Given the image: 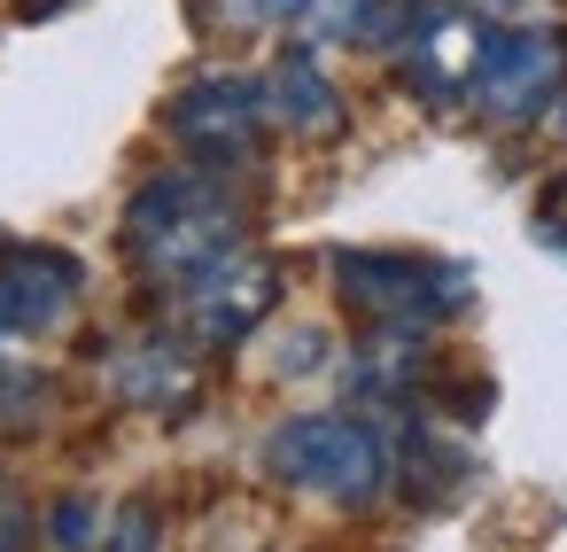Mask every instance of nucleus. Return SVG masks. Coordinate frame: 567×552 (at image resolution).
<instances>
[{
    "instance_id": "f257e3e1",
    "label": "nucleus",
    "mask_w": 567,
    "mask_h": 552,
    "mask_svg": "<svg viewBox=\"0 0 567 552\" xmlns=\"http://www.w3.org/2000/svg\"><path fill=\"white\" fill-rule=\"evenodd\" d=\"M234 234H241V211H234V195H226L210 172H172V180H156V187L133 203V218H125L133 257H141L148 273H164V280H195L203 265L234 257Z\"/></svg>"
},
{
    "instance_id": "f03ea898",
    "label": "nucleus",
    "mask_w": 567,
    "mask_h": 552,
    "mask_svg": "<svg viewBox=\"0 0 567 552\" xmlns=\"http://www.w3.org/2000/svg\"><path fill=\"white\" fill-rule=\"evenodd\" d=\"M265 467L311 498H334V505H365L381 498V474H389V451L365 420L350 412H296L288 428H272L265 443Z\"/></svg>"
},
{
    "instance_id": "7ed1b4c3",
    "label": "nucleus",
    "mask_w": 567,
    "mask_h": 552,
    "mask_svg": "<svg viewBox=\"0 0 567 552\" xmlns=\"http://www.w3.org/2000/svg\"><path fill=\"white\" fill-rule=\"evenodd\" d=\"M342 296L412 335V327H435L443 311L466 304V273L427 265V257H342Z\"/></svg>"
},
{
    "instance_id": "20e7f679",
    "label": "nucleus",
    "mask_w": 567,
    "mask_h": 552,
    "mask_svg": "<svg viewBox=\"0 0 567 552\" xmlns=\"http://www.w3.org/2000/svg\"><path fill=\"white\" fill-rule=\"evenodd\" d=\"M559 63H567V48L551 40V32H489V48H482V71H474V110H489V117H528V110H544L551 102V86H559Z\"/></svg>"
},
{
    "instance_id": "39448f33",
    "label": "nucleus",
    "mask_w": 567,
    "mask_h": 552,
    "mask_svg": "<svg viewBox=\"0 0 567 552\" xmlns=\"http://www.w3.org/2000/svg\"><path fill=\"white\" fill-rule=\"evenodd\" d=\"M482 48H489V32L466 9H420L412 32H404V79L427 102H466L474 71H482Z\"/></svg>"
},
{
    "instance_id": "423d86ee",
    "label": "nucleus",
    "mask_w": 567,
    "mask_h": 552,
    "mask_svg": "<svg viewBox=\"0 0 567 552\" xmlns=\"http://www.w3.org/2000/svg\"><path fill=\"white\" fill-rule=\"evenodd\" d=\"M272 296H280V273L265 257H218L187 280V319L203 343H241L272 311Z\"/></svg>"
},
{
    "instance_id": "0eeeda50",
    "label": "nucleus",
    "mask_w": 567,
    "mask_h": 552,
    "mask_svg": "<svg viewBox=\"0 0 567 552\" xmlns=\"http://www.w3.org/2000/svg\"><path fill=\"white\" fill-rule=\"evenodd\" d=\"M79 304V265L63 249H9L0 265V335H55Z\"/></svg>"
},
{
    "instance_id": "6e6552de",
    "label": "nucleus",
    "mask_w": 567,
    "mask_h": 552,
    "mask_svg": "<svg viewBox=\"0 0 567 552\" xmlns=\"http://www.w3.org/2000/svg\"><path fill=\"white\" fill-rule=\"evenodd\" d=\"M172 133H179V149L203 156L210 172H218V164H241V156L257 149V86H241V79H203V86L172 110Z\"/></svg>"
},
{
    "instance_id": "1a4fd4ad",
    "label": "nucleus",
    "mask_w": 567,
    "mask_h": 552,
    "mask_svg": "<svg viewBox=\"0 0 567 552\" xmlns=\"http://www.w3.org/2000/svg\"><path fill=\"white\" fill-rule=\"evenodd\" d=\"M272 110H280L296 133H334V125H342L334 86L319 79V63H311V55H288V63L272 71Z\"/></svg>"
},
{
    "instance_id": "9d476101",
    "label": "nucleus",
    "mask_w": 567,
    "mask_h": 552,
    "mask_svg": "<svg viewBox=\"0 0 567 552\" xmlns=\"http://www.w3.org/2000/svg\"><path fill=\"white\" fill-rule=\"evenodd\" d=\"M117 389H125L133 405L172 412V405H187V397H195V366H187L172 343H148V374H141V366H117Z\"/></svg>"
},
{
    "instance_id": "9b49d317",
    "label": "nucleus",
    "mask_w": 567,
    "mask_h": 552,
    "mask_svg": "<svg viewBox=\"0 0 567 552\" xmlns=\"http://www.w3.org/2000/svg\"><path fill=\"white\" fill-rule=\"evenodd\" d=\"M102 552H156V529H148V513H141V505H125Z\"/></svg>"
},
{
    "instance_id": "f8f14e48",
    "label": "nucleus",
    "mask_w": 567,
    "mask_h": 552,
    "mask_svg": "<svg viewBox=\"0 0 567 552\" xmlns=\"http://www.w3.org/2000/svg\"><path fill=\"white\" fill-rule=\"evenodd\" d=\"M319 0H241V17H257V24H288V17H311Z\"/></svg>"
},
{
    "instance_id": "ddd939ff",
    "label": "nucleus",
    "mask_w": 567,
    "mask_h": 552,
    "mask_svg": "<svg viewBox=\"0 0 567 552\" xmlns=\"http://www.w3.org/2000/svg\"><path fill=\"white\" fill-rule=\"evenodd\" d=\"M544 234L567 242V187H559V203H544Z\"/></svg>"
}]
</instances>
